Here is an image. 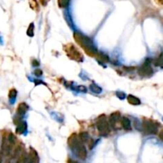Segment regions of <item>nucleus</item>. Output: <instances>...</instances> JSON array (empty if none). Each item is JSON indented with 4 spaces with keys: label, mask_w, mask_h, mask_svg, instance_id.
I'll list each match as a JSON object with an SVG mask.
<instances>
[{
    "label": "nucleus",
    "mask_w": 163,
    "mask_h": 163,
    "mask_svg": "<svg viewBox=\"0 0 163 163\" xmlns=\"http://www.w3.org/2000/svg\"><path fill=\"white\" fill-rule=\"evenodd\" d=\"M68 145L70 150L76 156L81 160H84L87 158V150L84 146V142L80 139L79 136L76 134H72L68 139Z\"/></svg>",
    "instance_id": "1"
},
{
    "label": "nucleus",
    "mask_w": 163,
    "mask_h": 163,
    "mask_svg": "<svg viewBox=\"0 0 163 163\" xmlns=\"http://www.w3.org/2000/svg\"><path fill=\"white\" fill-rule=\"evenodd\" d=\"M70 0H58V5L60 8H66L69 7Z\"/></svg>",
    "instance_id": "15"
},
{
    "label": "nucleus",
    "mask_w": 163,
    "mask_h": 163,
    "mask_svg": "<svg viewBox=\"0 0 163 163\" xmlns=\"http://www.w3.org/2000/svg\"><path fill=\"white\" fill-rule=\"evenodd\" d=\"M26 163H38V157L37 154L34 149H30V153L29 156L27 157Z\"/></svg>",
    "instance_id": "7"
},
{
    "label": "nucleus",
    "mask_w": 163,
    "mask_h": 163,
    "mask_svg": "<svg viewBox=\"0 0 163 163\" xmlns=\"http://www.w3.org/2000/svg\"><path fill=\"white\" fill-rule=\"evenodd\" d=\"M74 39L75 41L78 43V45L80 46H81L86 52V54L90 55L91 57H96L97 54V50L96 47L94 46V44L92 42L88 37L85 36L80 32H77L74 33Z\"/></svg>",
    "instance_id": "2"
},
{
    "label": "nucleus",
    "mask_w": 163,
    "mask_h": 163,
    "mask_svg": "<svg viewBox=\"0 0 163 163\" xmlns=\"http://www.w3.org/2000/svg\"><path fill=\"white\" fill-rule=\"evenodd\" d=\"M96 127L101 135L106 136L110 132V124L107 122L105 115H102L97 119Z\"/></svg>",
    "instance_id": "4"
},
{
    "label": "nucleus",
    "mask_w": 163,
    "mask_h": 163,
    "mask_svg": "<svg viewBox=\"0 0 163 163\" xmlns=\"http://www.w3.org/2000/svg\"><path fill=\"white\" fill-rule=\"evenodd\" d=\"M35 74H36L37 76H41L42 75V71H41V69H37L36 70H35Z\"/></svg>",
    "instance_id": "21"
},
{
    "label": "nucleus",
    "mask_w": 163,
    "mask_h": 163,
    "mask_svg": "<svg viewBox=\"0 0 163 163\" xmlns=\"http://www.w3.org/2000/svg\"><path fill=\"white\" fill-rule=\"evenodd\" d=\"M34 23H30V25L29 26L28 30H27V35L30 37L34 36Z\"/></svg>",
    "instance_id": "18"
},
{
    "label": "nucleus",
    "mask_w": 163,
    "mask_h": 163,
    "mask_svg": "<svg viewBox=\"0 0 163 163\" xmlns=\"http://www.w3.org/2000/svg\"><path fill=\"white\" fill-rule=\"evenodd\" d=\"M127 101H128V103L134 106H138L141 103L140 99L136 96H132V95H129L127 96Z\"/></svg>",
    "instance_id": "12"
},
{
    "label": "nucleus",
    "mask_w": 163,
    "mask_h": 163,
    "mask_svg": "<svg viewBox=\"0 0 163 163\" xmlns=\"http://www.w3.org/2000/svg\"><path fill=\"white\" fill-rule=\"evenodd\" d=\"M119 119H120V114H119V112H114V113H112L110 116L109 120L110 122L112 123V127L115 126L116 122H119Z\"/></svg>",
    "instance_id": "11"
},
{
    "label": "nucleus",
    "mask_w": 163,
    "mask_h": 163,
    "mask_svg": "<svg viewBox=\"0 0 163 163\" xmlns=\"http://www.w3.org/2000/svg\"><path fill=\"white\" fill-rule=\"evenodd\" d=\"M17 94L18 92L17 91H16V89H15V88L11 89V90L10 91V92H9V98H10V99L13 101L15 100L16 96H17Z\"/></svg>",
    "instance_id": "16"
},
{
    "label": "nucleus",
    "mask_w": 163,
    "mask_h": 163,
    "mask_svg": "<svg viewBox=\"0 0 163 163\" xmlns=\"http://www.w3.org/2000/svg\"><path fill=\"white\" fill-rule=\"evenodd\" d=\"M90 89L95 93H100L101 92V88H99V86H97L96 84H92L90 85Z\"/></svg>",
    "instance_id": "19"
},
{
    "label": "nucleus",
    "mask_w": 163,
    "mask_h": 163,
    "mask_svg": "<svg viewBox=\"0 0 163 163\" xmlns=\"http://www.w3.org/2000/svg\"><path fill=\"white\" fill-rule=\"evenodd\" d=\"M155 65L156 66H160L163 69V53L158 57V58L155 60Z\"/></svg>",
    "instance_id": "17"
},
{
    "label": "nucleus",
    "mask_w": 163,
    "mask_h": 163,
    "mask_svg": "<svg viewBox=\"0 0 163 163\" xmlns=\"http://www.w3.org/2000/svg\"><path fill=\"white\" fill-rule=\"evenodd\" d=\"M121 126L122 127V128L125 129L126 131H131V121L127 117H123L122 118V119L120 120Z\"/></svg>",
    "instance_id": "9"
},
{
    "label": "nucleus",
    "mask_w": 163,
    "mask_h": 163,
    "mask_svg": "<svg viewBox=\"0 0 163 163\" xmlns=\"http://www.w3.org/2000/svg\"><path fill=\"white\" fill-rule=\"evenodd\" d=\"M27 129V125H26V122L21 121L17 124V128H16V133L17 134H23Z\"/></svg>",
    "instance_id": "10"
},
{
    "label": "nucleus",
    "mask_w": 163,
    "mask_h": 163,
    "mask_svg": "<svg viewBox=\"0 0 163 163\" xmlns=\"http://www.w3.org/2000/svg\"><path fill=\"white\" fill-rule=\"evenodd\" d=\"M96 59L98 60V61L102 63H106L109 60L108 56L106 55V54H103V53H98V52H97L96 55Z\"/></svg>",
    "instance_id": "13"
},
{
    "label": "nucleus",
    "mask_w": 163,
    "mask_h": 163,
    "mask_svg": "<svg viewBox=\"0 0 163 163\" xmlns=\"http://www.w3.org/2000/svg\"><path fill=\"white\" fill-rule=\"evenodd\" d=\"M159 138H160V139L163 142V129L160 131V133H159Z\"/></svg>",
    "instance_id": "23"
},
{
    "label": "nucleus",
    "mask_w": 163,
    "mask_h": 163,
    "mask_svg": "<svg viewBox=\"0 0 163 163\" xmlns=\"http://www.w3.org/2000/svg\"><path fill=\"white\" fill-rule=\"evenodd\" d=\"M139 74L142 77H150L154 73L153 71L152 67H151V64H150V60L149 59L145 61L143 64L141 65V66L139 68Z\"/></svg>",
    "instance_id": "6"
},
{
    "label": "nucleus",
    "mask_w": 163,
    "mask_h": 163,
    "mask_svg": "<svg viewBox=\"0 0 163 163\" xmlns=\"http://www.w3.org/2000/svg\"><path fill=\"white\" fill-rule=\"evenodd\" d=\"M64 51L66 52L67 55L69 57H70L73 60L77 61V62H81L83 60V56L80 53L79 50L73 45V44H68L64 46Z\"/></svg>",
    "instance_id": "5"
},
{
    "label": "nucleus",
    "mask_w": 163,
    "mask_h": 163,
    "mask_svg": "<svg viewBox=\"0 0 163 163\" xmlns=\"http://www.w3.org/2000/svg\"><path fill=\"white\" fill-rule=\"evenodd\" d=\"M79 138L83 142H88L90 139V138H89V135H88L87 132L84 131V132H81V133L79 135Z\"/></svg>",
    "instance_id": "14"
},
{
    "label": "nucleus",
    "mask_w": 163,
    "mask_h": 163,
    "mask_svg": "<svg viewBox=\"0 0 163 163\" xmlns=\"http://www.w3.org/2000/svg\"><path fill=\"white\" fill-rule=\"evenodd\" d=\"M158 2L161 3V4H163V0H158Z\"/></svg>",
    "instance_id": "25"
},
{
    "label": "nucleus",
    "mask_w": 163,
    "mask_h": 163,
    "mask_svg": "<svg viewBox=\"0 0 163 163\" xmlns=\"http://www.w3.org/2000/svg\"><path fill=\"white\" fill-rule=\"evenodd\" d=\"M29 107L28 105L25 103H20L18 104V107L17 108V115L18 116H24L26 112L28 111Z\"/></svg>",
    "instance_id": "8"
},
{
    "label": "nucleus",
    "mask_w": 163,
    "mask_h": 163,
    "mask_svg": "<svg viewBox=\"0 0 163 163\" xmlns=\"http://www.w3.org/2000/svg\"><path fill=\"white\" fill-rule=\"evenodd\" d=\"M29 1H30V6L31 8L34 9V10H37V9L38 8L37 0H29Z\"/></svg>",
    "instance_id": "20"
},
{
    "label": "nucleus",
    "mask_w": 163,
    "mask_h": 163,
    "mask_svg": "<svg viewBox=\"0 0 163 163\" xmlns=\"http://www.w3.org/2000/svg\"><path fill=\"white\" fill-rule=\"evenodd\" d=\"M50 0H40V2H41V5L42 6H46L48 4V2H50Z\"/></svg>",
    "instance_id": "22"
},
{
    "label": "nucleus",
    "mask_w": 163,
    "mask_h": 163,
    "mask_svg": "<svg viewBox=\"0 0 163 163\" xmlns=\"http://www.w3.org/2000/svg\"><path fill=\"white\" fill-rule=\"evenodd\" d=\"M68 163H78V162L76 161H73V160H71V159H69V161H68Z\"/></svg>",
    "instance_id": "24"
},
{
    "label": "nucleus",
    "mask_w": 163,
    "mask_h": 163,
    "mask_svg": "<svg viewBox=\"0 0 163 163\" xmlns=\"http://www.w3.org/2000/svg\"><path fill=\"white\" fill-rule=\"evenodd\" d=\"M144 133L146 135H156L158 132V126L155 121L150 119H144L142 123Z\"/></svg>",
    "instance_id": "3"
}]
</instances>
